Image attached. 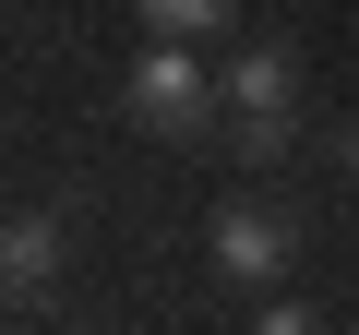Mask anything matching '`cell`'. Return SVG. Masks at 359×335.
Returning a JSON list of instances; mask_svg holds the SVG:
<instances>
[{
	"label": "cell",
	"instance_id": "cell-6",
	"mask_svg": "<svg viewBox=\"0 0 359 335\" xmlns=\"http://www.w3.org/2000/svg\"><path fill=\"white\" fill-rule=\"evenodd\" d=\"M252 335H323V311H311V299H287V287H264V311H252Z\"/></svg>",
	"mask_w": 359,
	"mask_h": 335
},
{
	"label": "cell",
	"instance_id": "cell-2",
	"mask_svg": "<svg viewBox=\"0 0 359 335\" xmlns=\"http://www.w3.org/2000/svg\"><path fill=\"white\" fill-rule=\"evenodd\" d=\"M287 252H299V228H287L276 204H228V216L204 228V264H216L228 287H287Z\"/></svg>",
	"mask_w": 359,
	"mask_h": 335
},
{
	"label": "cell",
	"instance_id": "cell-1",
	"mask_svg": "<svg viewBox=\"0 0 359 335\" xmlns=\"http://www.w3.org/2000/svg\"><path fill=\"white\" fill-rule=\"evenodd\" d=\"M120 120H132V132H156V144H216L228 84L192 60V36H144V48H132V72H120Z\"/></svg>",
	"mask_w": 359,
	"mask_h": 335
},
{
	"label": "cell",
	"instance_id": "cell-3",
	"mask_svg": "<svg viewBox=\"0 0 359 335\" xmlns=\"http://www.w3.org/2000/svg\"><path fill=\"white\" fill-rule=\"evenodd\" d=\"M228 108H240V120H299V48H287V36H252V48L228 60Z\"/></svg>",
	"mask_w": 359,
	"mask_h": 335
},
{
	"label": "cell",
	"instance_id": "cell-5",
	"mask_svg": "<svg viewBox=\"0 0 359 335\" xmlns=\"http://www.w3.org/2000/svg\"><path fill=\"white\" fill-rule=\"evenodd\" d=\"M228 25H240V0H144V36H192V48H204V36H228Z\"/></svg>",
	"mask_w": 359,
	"mask_h": 335
},
{
	"label": "cell",
	"instance_id": "cell-4",
	"mask_svg": "<svg viewBox=\"0 0 359 335\" xmlns=\"http://www.w3.org/2000/svg\"><path fill=\"white\" fill-rule=\"evenodd\" d=\"M60 287V216H0V299Z\"/></svg>",
	"mask_w": 359,
	"mask_h": 335
}]
</instances>
